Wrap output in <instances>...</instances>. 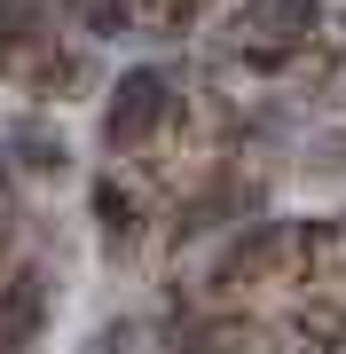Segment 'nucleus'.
I'll use <instances>...</instances> for the list:
<instances>
[{
    "label": "nucleus",
    "instance_id": "f257e3e1",
    "mask_svg": "<svg viewBox=\"0 0 346 354\" xmlns=\"http://www.w3.org/2000/svg\"><path fill=\"white\" fill-rule=\"evenodd\" d=\"M173 111H181V79L166 64H134V71H118V87L103 102V142L110 150H142L150 134H166Z\"/></svg>",
    "mask_w": 346,
    "mask_h": 354
},
{
    "label": "nucleus",
    "instance_id": "f03ea898",
    "mask_svg": "<svg viewBox=\"0 0 346 354\" xmlns=\"http://www.w3.org/2000/svg\"><path fill=\"white\" fill-rule=\"evenodd\" d=\"M48 307H55L48 268H16V276L0 283V354H32L39 330H48Z\"/></svg>",
    "mask_w": 346,
    "mask_h": 354
},
{
    "label": "nucleus",
    "instance_id": "7ed1b4c3",
    "mask_svg": "<svg viewBox=\"0 0 346 354\" xmlns=\"http://www.w3.org/2000/svg\"><path fill=\"white\" fill-rule=\"evenodd\" d=\"M0 150L24 165V174H64V158H71V150H64V127H48L39 111H24V118H16V127L0 134Z\"/></svg>",
    "mask_w": 346,
    "mask_h": 354
},
{
    "label": "nucleus",
    "instance_id": "20e7f679",
    "mask_svg": "<svg viewBox=\"0 0 346 354\" xmlns=\"http://www.w3.org/2000/svg\"><path fill=\"white\" fill-rule=\"evenodd\" d=\"M95 228H103V244H110V252H126V244L142 236V197H134L118 174L95 181Z\"/></svg>",
    "mask_w": 346,
    "mask_h": 354
},
{
    "label": "nucleus",
    "instance_id": "39448f33",
    "mask_svg": "<svg viewBox=\"0 0 346 354\" xmlns=\"http://www.w3.org/2000/svg\"><path fill=\"white\" fill-rule=\"evenodd\" d=\"M79 24H87L95 39H118L142 24V0H79Z\"/></svg>",
    "mask_w": 346,
    "mask_h": 354
},
{
    "label": "nucleus",
    "instance_id": "423d86ee",
    "mask_svg": "<svg viewBox=\"0 0 346 354\" xmlns=\"http://www.w3.org/2000/svg\"><path fill=\"white\" fill-rule=\"evenodd\" d=\"M315 165H323V174H346V134H323L315 142Z\"/></svg>",
    "mask_w": 346,
    "mask_h": 354
},
{
    "label": "nucleus",
    "instance_id": "0eeeda50",
    "mask_svg": "<svg viewBox=\"0 0 346 354\" xmlns=\"http://www.w3.org/2000/svg\"><path fill=\"white\" fill-rule=\"evenodd\" d=\"M299 354H307V346H299Z\"/></svg>",
    "mask_w": 346,
    "mask_h": 354
}]
</instances>
